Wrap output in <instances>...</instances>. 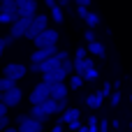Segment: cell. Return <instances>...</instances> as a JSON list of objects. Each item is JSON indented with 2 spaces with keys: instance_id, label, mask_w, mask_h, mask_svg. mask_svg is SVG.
I'll return each mask as SVG.
<instances>
[{
  "instance_id": "cell-16",
  "label": "cell",
  "mask_w": 132,
  "mask_h": 132,
  "mask_svg": "<svg viewBox=\"0 0 132 132\" xmlns=\"http://www.w3.org/2000/svg\"><path fill=\"white\" fill-rule=\"evenodd\" d=\"M39 107L44 109V114H46L49 118H51V116H56V114H60V111H58V102H56V100H51V97H49V100H44Z\"/></svg>"
},
{
  "instance_id": "cell-24",
  "label": "cell",
  "mask_w": 132,
  "mask_h": 132,
  "mask_svg": "<svg viewBox=\"0 0 132 132\" xmlns=\"http://www.w3.org/2000/svg\"><path fill=\"white\" fill-rule=\"evenodd\" d=\"M12 86H16V81H12V79H7V77H2V79H0V93L9 90Z\"/></svg>"
},
{
  "instance_id": "cell-3",
  "label": "cell",
  "mask_w": 132,
  "mask_h": 132,
  "mask_svg": "<svg viewBox=\"0 0 132 132\" xmlns=\"http://www.w3.org/2000/svg\"><path fill=\"white\" fill-rule=\"evenodd\" d=\"M28 74V67L23 65V63H9L7 67H2V77H7V79H12V81H19V79H23Z\"/></svg>"
},
{
  "instance_id": "cell-42",
  "label": "cell",
  "mask_w": 132,
  "mask_h": 132,
  "mask_svg": "<svg viewBox=\"0 0 132 132\" xmlns=\"http://www.w3.org/2000/svg\"><path fill=\"white\" fill-rule=\"evenodd\" d=\"M77 132H88V125H79V130Z\"/></svg>"
},
{
  "instance_id": "cell-43",
  "label": "cell",
  "mask_w": 132,
  "mask_h": 132,
  "mask_svg": "<svg viewBox=\"0 0 132 132\" xmlns=\"http://www.w3.org/2000/svg\"><path fill=\"white\" fill-rule=\"evenodd\" d=\"M14 2H16V5H19V7H21V5H23V2H26V0H14Z\"/></svg>"
},
{
  "instance_id": "cell-18",
  "label": "cell",
  "mask_w": 132,
  "mask_h": 132,
  "mask_svg": "<svg viewBox=\"0 0 132 132\" xmlns=\"http://www.w3.org/2000/svg\"><path fill=\"white\" fill-rule=\"evenodd\" d=\"M0 14H19V5H16L14 0H2Z\"/></svg>"
},
{
  "instance_id": "cell-33",
  "label": "cell",
  "mask_w": 132,
  "mask_h": 132,
  "mask_svg": "<svg viewBox=\"0 0 132 132\" xmlns=\"http://www.w3.org/2000/svg\"><path fill=\"white\" fill-rule=\"evenodd\" d=\"M74 2H77V7H88L90 9V2L93 0H74Z\"/></svg>"
},
{
  "instance_id": "cell-37",
  "label": "cell",
  "mask_w": 132,
  "mask_h": 132,
  "mask_svg": "<svg viewBox=\"0 0 132 132\" xmlns=\"http://www.w3.org/2000/svg\"><path fill=\"white\" fill-rule=\"evenodd\" d=\"M44 5H46V7H49V9H51V7H56V5H58V2H56V0H44Z\"/></svg>"
},
{
  "instance_id": "cell-34",
  "label": "cell",
  "mask_w": 132,
  "mask_h": 132,
  "mask_svg": "<svg viewBox=\"0 0 132 132\" xmlns=\"http://www.w3.org/2000/svg\"><path fill=\"white\" fill-rule=\"evenodd\" d=\"M26 118H28V114H19V116L14 118V123H16V125H21V123H23Z\"/></svg>"
},
{
  "instance_id": "cell-41",
  "label": "cell",
  "mask_w": 132,
  "mask_h": 132,
  "mask_svg": "<svg viewBox=\"0 0 132 132\" xmlns=\"http://www.w3.org/2000/svg\"><path fill=\"white\" fill-rule=\"evenodd\" d=\"M2 132H19V128H16V125H9V128H5Z\"/></svg>"
},
{
  "instance_id": "cell-38",
  "label": "cell",
  "mask_w": 132,
  "mask_h": 132,
  "mask_svg": "<svg viewBox=\"0 0 132 132\" xmlns=\"http://www.w3.org/2000/svg\"><path fill=\"white\" fill-rule=\"evenodd\" d=\"M56 2H58L60 7H67V5H72V0H56Z\"/></svg>"
},
{
  "instance_id": "cell-36",
  "label": "cell",
  "mask_w": 132,
  "mask_h": 132,
  "mask_svg": "<svg viewBox=\"0 0 132 132\" xmlns=\"http://www.w3.org/2000/svg\"><path fill=\"white\" fill-rule=\"evenodd\" d=\"M14 42H16V39H12V37H9V35H7V37H5V46H12V44H14Z\"/></svg>"
},
{
  "instance_id": "cell-47",
  "label": "cell",
  "mask_w": 132,
  "mask_h": 132,
  "mask_svg": "<svg viewBox=\"0 0 132 132\" xmlns=\"http://www.w3.org/2000/svg\"><path fill=\"white\" fill-rule=\"evenodd\" d=\"M130 100H132V95H130Z\"/></svg>"
},
{
  "instance_id": "cell-21",
  "label": "cell",
  "mask_w": 132,
  "mask_h": 132,
  "mask_svg": "<svg viewBox=\"0 0 132 132\" xmlns=\"http://www.w3.org/2000/svg\"><path fill=\"white\" fill-rule=\"evenodd\" d=\"M72 86V90H79L81 86H84V79L79 77V74H70V84H67V88Z\"/></svg>"
},
{
  "instance_id": "cell-6",
  "label": "cell",
  "mask_w": 132,
  "mask_h": 132,
  "mask_svg": "<svg viewBox=\"0 0 132 132\" xmlns=\"http://www.w3.org/2000/svg\"><path fill=\"white\" fill-rule=\"evenodd\" d=\"M44 100H49V84L39 81V84H35L32 90H30V104H42Z\"/></svg>"
},
{
  "instance_id": "cell-35",
  "label": "cell",
  "mask_w": 132,
  "mask_h": 132,
  "mask_svg": "<svg viewBox=\"0 0 132 132\" xmlns=\"http://www.w3.org/2000/svg\"><path fill=\"white\" fill-rule=\"evenodd\" d=\"M51 132H63V123H60V121H58V123H56V125H53V130Z\"/></svg>"
},
{
  "instance_id": "cell-45",
  "label": "cell",
  "mask_w": 132,
  "mask_h": 132,
  "mask_svg": "<svg viewBox=\"0 0 132 132\" xmlns=\"http://www.w3.org/2000/svg\"><path fill=\"white\" fill-rule=\"evenodd\" d=\"M130 130H132V121H130Z\"/></svg>"
},
{
  "instance_id": "cell-26",
  "label": "cell",
  "mask_w": 132,
  "mask_h": 132,
  "mask_svg": "<svg viewBox=\"0 0 132 132\" xmlns=\"http://www.w3.org/2000/svg\"><path fill=\"white\" fill-rule=\"evenodd\" d=\"M86 125H88V132H97V116H90Z\"/></svg>"
},
{
  "instance_id": "cell-13",
  "label": "cell",
  "mask_w": 132,
  "mask_h": 132,
  "mask_svg": "<svg viewBox=\"0 0 132 132\" xmlns=\"http://www.w3.org/2000/svg\"><path fill=\"white\" fill-rule=\"evenodd\" d=\"M86 51H88V56H95V58H104L107 56V51H104V44L102 42H90L88 46H86Z\"/></svg>"
},
{
  "instance_id": "cell-17",
  "label": "cell",
  "mask_w": 132,
  "mask_h": 132,
  "mask_svg": "<svg viewBox=\"0 0 132 132\" xmlns=\"http://www.w3.org/2000/svg\"><path fill=\"white\" fill-rule=\"evenodd\" d=\"M30 118H35V121H39V123H44V121H49V116L44 114V109L39 107V104H32L30 107V114H28Z\"/></svg>"
},
{
  "instance_id": "cell-30",
  "label": "cell",
  "mask_w": 132,
  "mask_h": 132,
  "mask_svg": "<svg viewBox=\"0 0 132 132\" xmlns=\"http://www.w3.org/2000/svg\"><path fill=\"white\" fill-rule=\"evenodd\" d=\"M118 102H121V90H114L111 93V107H118Z\"/></svg>"
},
{
  "instance_id": "cell-25",
  "label": "cell",
  "mask_w": 132,
  "mask_h": 132,
  "mask_svg": "<svg viewBox=\"0 0 132 132\" xmlns=\"http://www.w3.org/2000/svg\"><path fill=\"white\" fill-rule=\"evenodd\" d=\"M84 58H88L86 46H77V51H74V58H72V60H84Z\"/></svg>"
},
{
  "instance_id": "cell-23",
  "label": "cell",
  "mask_w": 132,
  "mask_h": 132,
  "mask_svg": "<svg viewBox=\"0 0 132 132\" xmlns=\"http://www.w3.org/2000/svg\"><path fill=\"white\" fill-rule=\"evenodd\" d=\"M81 79H84V81H95V79H97V70H95V67H88Z\"/></svg>"
},
{
  "instance_id": "cell-12",
  "label": "cell",
  "mask_w": 132,
  "mask_h": 132,
  "mask_svg": "<svg viewBox=\"0 0 132 132\" xmlns=\"http://www.w3.org/2000/svg\"><path fill=\"white\" fill-rule=\"evenodd\" d=\"M37 14V2L35 0H26L21 7H19V16H28V19H32Z\"/></svg>"
},
{
  "instance_id": "cell-5",
  "label": "cell",
  "mask_w": 132,
  "mask_h": 132,
  "mask_svg": "<svg viewBox=\"0 0 132 132\" xmlns=\"http://www.w3.org/2000/svg\"><path fill=\"white\" fill-rule=\"evenodd\" d=\"M79 116H81V111H79L77 107H67V109L63 111V118H60V123H65L70 130H79V125H81Z\"/></svg>"
},
{
  "instance_id": "cell-8",
  "label": "cell",
  "mask_w": 132,
  "mask_h": 132,
  "mask_svg": "<svg viewBox=\"0 0 132 132\" xmlns=\"http://www.w3.org/2000/svg\"><path fill=\"white\" fill-rule=\"evenodd\" d=\"M56 46H46V49H35L32 53H30V63H44V60H49V58H53L56 56Z\"/></svg>"
},
{
  "instance_id": "cell-44",
  "label": "cell",
  "mask_w": 132,
  "mask_h": 132,
  "mask_svg": "<svg viewBox=\"0 0 132 132\" xmlns=\"http://www.w3.org/2000/svg\"><path fill=\"white\" fill-rule=\"evenodd\" d=\"M0 102H2V93H0Z\"/></svg>"
},
{
  "instance_id": "cell-7",
  "label": "cell",
  "mask_w": 132,
  "mask_h": 132,
  "mask_svg": "<svg viewBox=\"0 0 132 132\" xmlns=\"http://www.w3.org/2000/svg\"><path fill=\"white\" fill-rule=\"evenodd\" d=\"M21 100H23V90H21L19 86H12L9 90L2 93V104H7V109H9V107H16Z\"/></svg>"
},
{
  "instance_id": "cell-1",
  "label": "cell",
  "mask_w": 132,
  "mask_h": 132,
  "mask_svg": "<svg viewBox=\"0 0 132 132\" xmlns=\"http://www.w3.org/2000/svg\"><path fill=\"white\" fill-rule=\"evenodd\" d=\"M49 28V16L46 14H35L32 16V21H30V26H28V30H26V37L28 39H35L42 30H46Z\"/></svg>"
},
{
  "instance_id": "cell-2",
  "label": "cell",
  "mask_w": 132,
  "mask_h": 132,
  "mask_svg": "<svg viewBox=\"0 0 132 132\" xmlns=\"http://www.w3.org/2000/svg\"><path fill=\"white\" fill-rule=\"evenodd\" d=\"M58 30H53V28H46V30H42L32 42H35V49H46V46H56L58 44Z\"/></svg>"
},
{
  "instance_id": "cell-19",
  "label": "cell",
  "mask_w": 132,
  "mask_h": 132,
  "mask_svg": "<svg viewBox=\"0 0 132 132\" xmlns=\"http://www.w3.org/2000/svg\"><path fill=\"white\" fill-rule=\"evenodd\" d=\"M49 12H51V19H53L56 23H63V21H65V14H63V7H60V5H56V7H51Z\"/></svg>"
},
{
  "instance_id": "cell-22",
  "label": "cell",
  "mask_w": 132,
  "mask_h": 132,
  "mask_svg": "<svg viewBox=\"0 0 132 132\" xmlns=\"http://www.w3.org/2000/svg\"><path fill=\"white\" fill-rule=\"evenodd\" d=\"M60 67L65 70V74H67V77H70V74H74V60H72V56H70V58H65V60L60 63Z\"/></svg>"
},
{
  "instance_id": "cell-28",
  "label": "cell",
  "mask_w": 132,
  "mask_h": 132,
  "mask_svg": "<svg viewBox=\"0 0 132 132\" xmlns=\"http://www.w3.org/2000/svg\"><path fill=\"white\" fill-rule=\"evenodd\" d=\"M97 132H109V121H97Z\"/></svg>"
},
{
  "instance_id": "cell-39",
  "label": "cell",
  "mask_w": 132,
  "mask_h": 132,
  "mask_svg": "<svg viewBox=\"0 0 132 132\" xmlns=\"http://www.w3.org/2000/svg\"><path fill=\"white\" fill-rule=\"evenodd\" d=\"M5 49H7V46H5V37H0V56L5 53Z\"/></svg>"
},
{
  "instance_id": "cell-14",
  "label": "cell",
  "mask_w": 132,
  "mask_h": 132,
  "mask_svg": "<svg viewBox=\"0 0 132 132\" xmlns=\"http://www.w3.org/2000/svg\"><path fill=\"white\" fill-rule=\"evenodd\" d=\"M37 67H39V74H44V72L58 70V67H60V60L53 56V58H49V60H44V63H37Z\"/></svg>"
},
{
  "instance_id": "cell-15",
  "label": "cell",
  "mask_w": 132,
  "mask_h": 132,
  "mask_svg": "<svg viewBox=\"0 0 132 132\" xmlns=\"http://www.w3.org/2000/svg\"><path fill=\"white\" fill-rule=\"evenodd\" d=\"M102 102H104V97H102V93H100V90H95V93H90V95L86 97L88 109H100V107H102Z\"/></svg>"
},
{
  "instance_id": "cell-4",
  "label": "cell",
  "mask_w": 132,
  "mask_h": 132,
  "mask_svg": "<svg viewBox=\"0 0 132 132\" xmlns=\"http://www.w3.org/2000/svg\"><path fill=\"white\" fill-rule=\"evenodd\" d=\"M30 21H32V19H28V16H19V19H16V21L9 26V37H12V39L26 37V30H28Z\"/></svg>"
},
{
  "instance_id": "cell-29",
  "label": "cell",
  "mask_w": 132,
  "mask_h": 132,
  "mask_svg": "<svg viewBox=\"0 0 132 132\" xmlns=\"http://www.w3.org/2000/svg\"><path fill=\"white\" fill-rule=\"evenodd\" d=\"M111 88H114V86H111L109 81H107V84H102V90H100V93H102V97H107V95H111Z\"/></svg>"
},
{
  "instance_id": "cell-9",
  "label": "cell",
  "mask_w": 132,
  "mask_h": 132,
  "mask_svg": "<svg viewBox=\"0 0 132 132\" xmlns=\"http://www.w3.org/2000/svg\"><path fill=\"white\" fill-rule=\"evenodd\" d=\"M65 79H67V74H65V70H63V67H58V70H51V72H44V74H42V81H44V84H49V86H51V84H60V81H65Z\"/></svg>"
},
{
  "instance_id": "cell-32",
  "label": "cell",
  "mask_w": 132,
  "mask_h": 132,
  "mask_svg": "<svg viewBox=\"0 0 132 132\" xmlns=\"http://www.w3.org/2000/svg\"><path fill=\"white\" fill-rule=\"evenodd\" d=\"M5 128H9V116H0V132Z\"/></svg>"
},
{
  "instance_id": "cell-20",
  "label": "cell",
  "mask_w": 132,
  "mask_h": 132,
  "mask_svg": "<svg viewBox=\"0 0 132 132\" xmlns=\"http://www.w3.org/2000/svg\"><path fill=\"white\" fill-rule=\"evenodd\" d=\"M84 21H86V26H88V28H93V30H95V28L100 26V14H95V12H88V16H86Z\"/></svg>"
},
{
  "instance_id": "cell-10",
  "label": "cell",
  "mask_w": 132,
  "mask_h": 132,
  "mask_svg": "<svg viewBox=\"0 0 132 132\" xmlns=\"http://www.w3.org/2000/svg\"><path fill=\"white\" fill-rule=\"evenodd\" d=\"M67 90H70V88H67L65 81H60V84H51V86H49V97L56 100V102H58V100H65V97H67Z\"/></svg>"
},
{
  "instance_id": "cell-46",
  "label": "cell",
  "mask_w": 132,
  "mask_h": 132,
  "mask_svg": "<svg viewBox=\"0 0 132 132\" xmlns=\"http://www.w3.org/2000/svg\"><path fill=\"white\" fill-rule=\"evenodd\" d=\"M0 5H2V0H0Z\"/></svg>"
},
{
  "instance_id": "cell-31",
  "label": "cell",
  "mask_w": 132,
  "mask_h": 132,
  "mask_svg": "<svg viewBox=\"0 0 132 132\" xmlns=\"http://www.w3.org/2000/svg\"><path fill=\"white\" fill-rule=\"evenodd\" d=\"M88 12H90L88 7H77V14H79V19H86V16H88Z\"/></svg>"
},
{
  "instance_id": "cell-27",
  "label": "cell",
  "mask_w": 132,
  "mask_h": 132,
  "mask_svg": "<svg viewBox=\"0 0 132 132\" xmlns=\"http://www.w3.org/2000/svg\"><path fill=\"white\" fill-rule=\"evenodd\" d=\"M84 39H86L88 44H90V42H95V30H93V28H88V30L84 32Z\"/></svg>"
},
{
  "instance_id": "cell-40",
  "label": "cell",
  "mask_w": 132,
  "mask_h": 132,
  "mask_svg": "<svg viewBox=\"0 0 132 132\" xmlns=\"http://www.w3.org/2000/svg\"><path fill=\"white\" fill-rule=\"evenodd\" d=\"M0 116H7V104L0 102Z\"/></svg>"
},
{
  "instance_id": "cell-11",
  "label": "cell",
  "mask_w": 132,
  "mask_h": 132,
  "mask_svg": "<svg viewBox=\"0 0 132 132\" xmlns=\"http://www.w3.org/2000/svg\"><path fill=\"white\" fill-rule=\"evenodd\" d=\"M19 128V132H42V128H44V123H39V121H35V118H26L21 125H16Z\"/></svg>"
}]
</instances>
